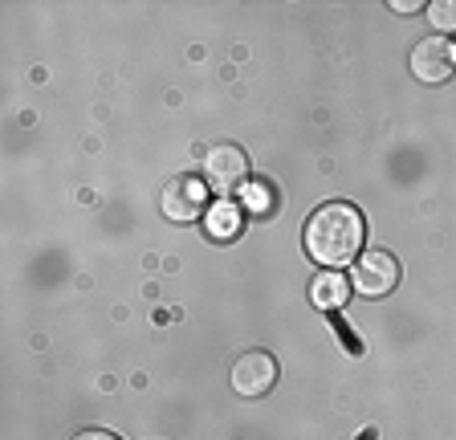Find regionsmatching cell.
I'll return each instance as SVG.
<instances>
[{
    "mask_svg": "<svg viewBox=\"0 0 456 440\" xmlns=\"http://www.w3.org/2000/svg\"><path fill=\"white\" fill-rule=\"evenodd\" d=\"M359 440H370V432H367V436H359Z\"/></svg>",
    "mask_w": 456,
    "mask_h": 440,
    "instance_id": "4fadbf2b",
    "label": "cell"
},
{
    "mask_svg": "<svg viewBox=\"0 0 456 440\" xmlns=\"http://www.w3.org/2000/svg\"><path fill=\"white\" fill-rule=\"evenodd\" d=\"M248 180V155L237 143H216L204 151V183L216 191H237Z\"/></svg>",
    "mask_w": 456,
    "mask_h": 440,
    "instance_id": "3957f363",
    "label": "cell"
},
{
    "mask_svg": "<svg viewBox=\"0 0 456 440\" xmlns=\"http://www.w3.org/2000/svg\"><path fill=\"white\" fill-rule=\"evenodd\" d=\"M277 204H281V196H277V188L269 180L265 183H261V180L248 183V208H253L256 216H273Z\"/></svg>",
    "mask_w": 456,
    "mask_h": 440,
    "instance_id": "9c48e42d",
    "label": "cell"
},
{
    "mask_svg": "<svg viewBox=\"0 0 456 440\" xmlns=\"http://www.w3.org/2000/svg\"><path fill=\"white\" fill-rule=\"evenodd\" d=\"M163 212L180 224H191V220L208 216V183L196 180V175H175L163 188Z\"/></svg>",
    "mask_w": 456,
    "mask_h": 440,
    "instance_id": "5b68a950",
    "label": "cell"
},
{
    "mask_svg": "<svg viewBox=\"0 0 456 440\" xmlns=\"http://www.w3.org/2000/svg\"><path fill=\"white\" fill-rule=\"evenodd\" d=\"M428 17H432V25L436 29H456V0H432L428 4Z\"/></svg>",
    "mask_w": 456,
    "mask_h": 440,
    "instance_id": "30bf717a",
    "label": "cell"
},
{
    "mask_svg": "<svg viewBox=\"0 0 456 440\" xmlns=\"http://www.w3.org/2000/svg\"><path fill=\"white\" fill-rule=\"evenodd\" d=\"M351 273H338V269H326V273H318L314 278V286H310V302L318 310H342L346 306V297H351Z\"/></svg>",
    "mask_w": 456,
    "mask_h": 440,
    "instance_id": "52a82bcc",
    "label": "cell"
},
{
    "mask_svg": "<svg viewBox=\"0 0 456 440\" xmlns=\"http://www.w3.org/2000/svg\"><path fill=\"white\" fill-rule=\"evenodd\" d=\"M424 9V0H391V12H416Z\"/></svg>",
    "mask_w": 456,
    "mask_h": 440,
    "instance_id": "8fae6325",
    "label": "cell"
},
{
    "mask_svg": "<svg viewBox=\"0 0 456 440\" xmlns=\"http://www.w3.org/2000/svg\"><path fill=\"white\" fill-rule=\"evenodd\" d=\"M74 440H118L114 432H102V428H86V432H77Z\"/></svg>",
    "mask_w": 456,
    "mask_h": 440,
    "instance_id": "7c38bea8",
    "label": "cell"
},
{
    "mask_svg": "<svg viewBox=\"0 0 456 440\" xmlns=\"http://www.w3.org/2000/svg\"><path fill=\"white\" fill-rule=\"evenodd\" d=\"M362 237H367L362 212L346 200L322 204V208L305 220V253L326 269H338V265H346V261H359Z\"/></svg>",
    "mask_w": 456,
    "mask_h": 440,
    "instance_id": "6da1fadb",
    "label": "cell"
},
{
    "mask_svg": "<svg viewBox=\"0 0 456 440\" xmlns=\"http://www.w3.org/2000/svg\"><path fill=\"white\" fill-rule=\"evenodd\" d=\"M204 220H208V232H212V237H220V240L237 237L240 224H245V216H240V208L232 200H220L216 208H208V216H204Z\"/></svg>",
    "mask_w": 456,
    "mask_h": 440,
    "instance_id": "ba28073f",
    "label": "cell"
},
{
    "mask_svg": "<svg viewBox=\"0 0 456 440\" xmlns=\"http://www.w3.org/2000/svg\"><path fill=\"white\" fill-rule=\"evenodd\" d=\"M228 379H232V392L237 395H245V400H261V395L273 392V383H277V359L269 351H245V354L232 359Z\"/></svg>",
    "mask_w": 456,
    "mask_h": 440,
    "instance_id": "7a4b0ae2",
    "label": "cell"
},
{
    "mask_svg": "<svg viewBox=\"0 0 456 440\" xmlns=\"http://www.w3.org/2000/svg\"><path fill=\"white\" fill-rule=\"evenodd\" d=\"M456 69V45L444 37H424L416 49H411V74L428 86H440L448 82Z\"/></svg>",
    "mask_w": 456,
    "mask_h": 440,
    "instance_id": "8992f818",
    "label": "cell"
},
{
    "mask_svg": "<svg viewBox=\"0 0 456 440\" xmlns=\"http://www.w3.org/2000/svg\"><path fill=\"white\" fill-rule=\"evenodd\" d=\"M351 286L359 289L362 297L391 294V289L399 286V261L391 257V253H383V249L359 253V261H354V269H351Z\"/></svg>",
    "mask_w": 456,
    "mask_h": 440,
    "instance_id": "277c9868",
    "label": "cell"
}]
</instances>
